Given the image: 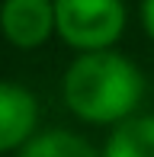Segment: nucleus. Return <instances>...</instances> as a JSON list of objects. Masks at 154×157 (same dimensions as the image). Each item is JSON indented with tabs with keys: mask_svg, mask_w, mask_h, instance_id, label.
I'll use <instances>...</instances> for the list:
<instances>
[{
	"mask_svg": "<svg viewBox=\"0 0 154 157\" xmlns=\"http://www.w3.org/2000/svg\"><path fill=\"white\" fill-rule=\"evenodd\" d=\"M16 157H103L83 135H74L67 128H48L39 132L16 151Z\"/></svg>",
	"mask_w": 154,
	"mask_h": 157,
	"instance_id": "obj_6",
	"label": "nucleus"
},
{
	"mask_svg": "<svg viewBox=\"0 0 154 157\" xmlns=\"http://www.w3.org/2000/svg\"><path fill=\"white\" fill-rule=\"evenodd\" d=\"M103 157H154V112L151 116H132L125 122L113 125Z\"/></svg>",
	"mask_w": 154,
	"mask_h": 157,
	"instance_id": "obj_5",
	"label": "nucleus"
},
{
	"mask_svg": "<svg viewBox=\"0 0 154 157\" xmlns=\"http://www.w3.org/2000/svg\"><path fill=\"white\" fill-rule=\"evenodd\" d=\"M0 32L16 48H39L55 35V0H3Z\"/></svg>",
	"mask_w": 154,
	"mask_h": 157,
	"instance_id": "obj_3",
	"label": "nucleus"
},
{
	"mask_svg": "<svg viewBox=\"0 0 154 157\" xmlns=\"http://www.w3.org/2000/svg\"><path fill=\"white\" fill-rule=\"evenodd\" d=\"M141 26L144 35L154 42V0H141Z\"/></svg>",
	"mask_w": 154,
	"mask_h": 157,
	"instance_id": "obj_7",
	"label": "nucleus"
},
{
	"mask_svg": "<svg viewBox=\"0 0 154 157\" xmlns=\"http://www.w3.org/2000/svg\"><path fill=\"white\" fill-rule=\"evenodd\" d=\"M144 93L148 83L141 67L116 48L77 55L61 80L64 106L87 125H119L138 116Z\"/></svg>",
	"mask_w": 154,
	"mask_h": 157,
	"instance_id": "obj_1",
	"label": "nucleus"
},
{
	"mask_svg": "<svg viewBox=\"0 0 154 157\" xmlns=\"http://www.w3.org/2000/svg\"><path fill=\"white\" fill-rule=\"evenodd\" d=\"M122 0H55V35L74 52H106L125 32Z\"/></svg>",
	"mask_w": 154,
	"mask_h": 157,
	"instance_id": "obj_2",
	"label": "nucleus"
},
{
	"mask_svg": "<svg viewBox=\"0 0 154 157\" xmlns=\"http://www.w3.org/2000/svg\"><path fill=\"white\" fill-rule=\"evenodd\" d=\"M39 135V99L16 80H0V154L19 151Z\"/></svg>",
	"mask_w": 154,
	"mask_h": 157,
	"instance_id": "obj_4",
	"label": "nucleus"
}]
</instances>
